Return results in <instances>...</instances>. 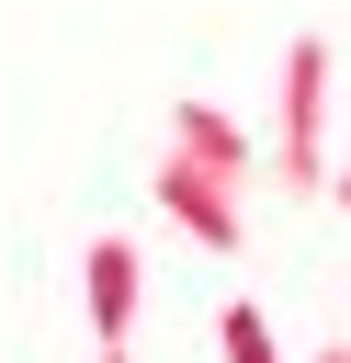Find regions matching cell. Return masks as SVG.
I'll return each mask as SVG.
<instances>
[{
	"label": "cell",
	"mask_w": 351,
	"mask_h": 363,
	"mask_svg": "<svg viewBox=\"0 0 351 363\" xmlns=\"http://www.w3.org/2000/svg\"><path fill=\"white\" fill-rule=\"evenodd\" d=\"M328 34H294L283 45V113H272V182H294V193H328L340 170H328Z\"/></svg>",
	"instance_id": "1"
},
{
	"label": "cell",
	"mask_w": 351,
	"mask_h": 363,
	"mask_svg": "<svg viewBox=\"0 0 351 363\" xmlns=\"http://www.w3.org/2000/svg\"><path fill=\"white\" fill-rule=\"evenodd\" d=\"M147 193H159V216H170L181 238H204L215 261L249 238V193H238V182H215L204 159H181V147H159V182H147Z\"/></svg>",
	"instance_id": "2"
},
{
	"label": "cell",
	"mask_w": 351,
	"mask_h": 363,
	"mask_svg": "<svg viewBox=\"0 0 351 363\" xmlns=\"http://www.w3.org/2000/svg\"><path fill=\"white\" fill-rule=\"evenodd\" d=\"M170 147L204 159L215 182H238V193H249V170H272V147H249V125H226L215 102H170Z\"/></svg>",
	"instance_id": "3"
},
{
	"label": "cell",
	"mask_w": 351,
	"mask_h": 363,
	"mask_svg": "<svg viewBox=\"0 0 351 363\" xmlns=\"http://www.w3.org/2000/svg\"><path fill=\"white\" fill-rule=\"evenodd\" d=\"M136 295H147L136 238H91V329H102V340H125V329H136Z\"/></svg>",
	"instance_id": "4"
},
{
	"label": "cell",
	"mask_w": 351,
	"mask_h": 363,
	"mask_svg": "<svg viewBox=\"0 0 351 363\" xmlns=\"http://www.w3.org/2000/svg\"><path fill=\"white\" fill-rule=\"evenodd\" d=\"M215 352H226V363H283V352H272V318H260L249 295H238V306L215 318Z\"/></svg>",
	"instance_id": "5"
},
{
	"label": "cell",
	"mask_w": 351,
	"mask_h": 363,
	"mask_svg": "<svg viewBox=\"0 0 351 363\" xmlns=\"http://www.w3.org/2000/svg\"><path fill=\"white\" fill-rule=\"evenodd\" d=\"M328 193H340V216H351V136H340V182H328Z\"/></svg>",
	"instance_id": "6"
},
{
	"label": "cell",
	"mask_w": 351,
	"mask_h": 363,
	"mask_svg": "<svg viewBox=\"0 0 351 363\" xmlns=\"http://www.w3.org/2000/svg\"><path fill=\"white\" fill-rule=\"evenodd\" d=\"M317 363H351V329H340V340H328V352H317Z\"/></svg>",
	"instance_id": "7"
},
{
	"label": "cell",
	"mask_w": 351,
	"mask_h": 363,
	"mask_svg": "<svg viewBox=\"0 0 351 363\" xmlns=\"http://www.w3.org/2000/svg\"><path fill=\"white\" fill-rule=\"evenodd\" d=\"M102 363H125V352H102Z\"/></svg>",
	"instance_id": "8"
}]
</instances>
